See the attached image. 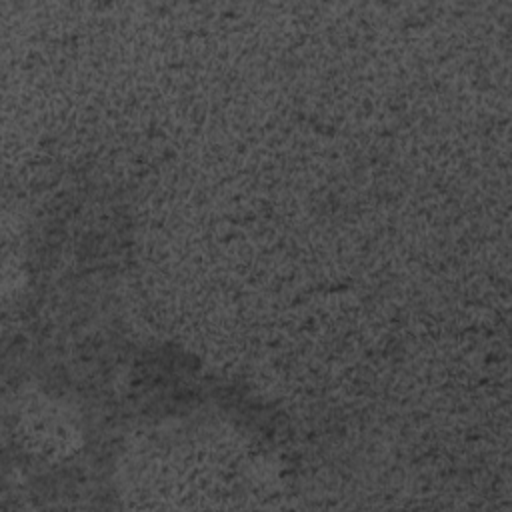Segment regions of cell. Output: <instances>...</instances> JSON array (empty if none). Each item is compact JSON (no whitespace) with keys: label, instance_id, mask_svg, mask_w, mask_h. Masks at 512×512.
Segmentation results:
<instances>
[{"label":"cell","instance_id":"1","mask_svg":"<svg viewBox=\"0 0 512 512\" xmlns=\"http://www.w3.org/2000/svg\"><path fill=\"white\" fill-rule=\"evenodd\" d=\"M22 426L44 454L66 456L78 448L80 430L60 406L46 402V398H38L22 410Z\"/></svg>","mask_w":512,"mask_h":512}]
</instances>
